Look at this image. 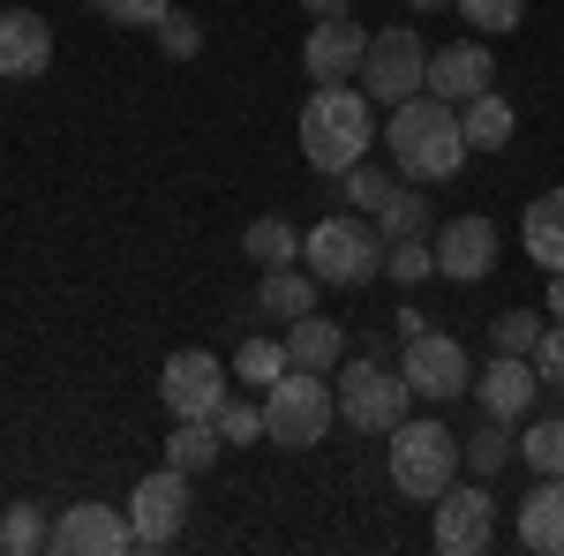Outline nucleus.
Returning a JSON list of instances; mask_svg holds the SVG:
<instances>
[{
  "instance_id": "obj_1",
  "label": "nucleus",
  "mask_w": 564,
  "mask_h": 556,
  "mask_svg": "<svg viewBox=\"0 0 564 556\" xmlns=\"http://www.w3.org/2000/svg\"><path fill=\"white\" fill-rule=\"evenodd\" d=\"M384 143H391V166L406 173V181H452L475 159V143L459 129V106H444L436 90H414L406 106H391Z\"/></svg>"
},
{
  "instance_id": "obj_2",
  "label": "nucleus",
  "mask_w": 564,
  "mask_h": 556,
  "mask_svg": "<svg viewBox=\"0 0 564 556\" xmlns=\"http://www.w3.org/2000/svg\"><path fill=\"white\" fill-rule=\"evenodd\" d=\"M377 143V98L361 84H316V98L302 106V159L316 173H347L369 159Z\"/></svg>"
},
{
  "instance_id": "obj_3",
  "label": "nucleus",
  "mask_w": 564,
  "mask_h": 556,
  "mask_svg": "<svg viewBox=\"0 0 564 556\" xmlns=\"http://www.w3.org/2000/svg\"><path fill=\"white\" fill-rule=\"evenodd\" d=\"M384 467H391V489L399 497H422V504H436L452 481H459V467H467V451H459V436L444 422H406L384 436Z\"/></svg>"
},
{
  "instance_id": "obj_4",
  "label": "nucleus",
  "mask_w": 564,
  "mask_h": 556,
  "mask_svg": "<svg viewBox=\"0 0 564 556\" xmlns=\"http://www.w3.org/2000/svg\"><path fill=\"white\" fill-rule=\"evenodd\" d=\"M302 263L316 271V286H369L377 271H384V233L369 226V218H354V211H339V218H316L302 233Z\"/></svg>"
},
{
  "instance_id": "obj_5",
  "label": "nucleus",
  "mask_w": 564,
  "mask_h": 556,
  "mask_svg": "<svg viewBox=\"0 0 564 556\" xmlns=\"http://www.w3.org/2000/svg\"><path fill=\"white\" fill-rule=\"evenodd\" d=\"M339 422V399L332 384L316 377V369H286L279 384L263 391V436L279 444V451H308V444H324Z\"/></svg>"
},
{
  "instance_id": "obj_6",
  "label": "nucleus",
  "mask_w": 564,
  "mask_h": 556,
  "mask_svg": "<svg viewBox=\"0 0 564 556\" xmlns=\"http://www.w3.org/2000/svg\"><path fill=\"white\" fill-rule=\"evenodd\" d=\"M332 399H339V422L361 428V436H391V428L406 422V406H414V384L384 369V361H369V353H354L339 361V377H332Z\"/></svg>"
},
{
  "instance_id": "obj_7",
  "label": "nucleus",
  "mask_w": 564,
  "mask_h": 556,
  "mask_svg": "<svg viewBox=\"0 0 564 556\" xmlns=\"http://www.w3.org/2000/svg\"><path fill=\"white\" fill-rule=\"evenodd\" d=\"M354 84L369 90L377 106H406L414 90H430V45H422V31H414V23L377 31L369 53H361V76H354Z\"/></svg>"
},
{
  "instance_id": "obj_8",
  "label": "nucleus",
  "mask_w": 564,
  "mask_h": 556,
  "mask_svg": "<svg viewBox=\"0 0 564 556\" xmlns=\"http://www.w3.org/2000/svg\"><path fill=\"white\" fill-rule=\"evenodd\" d=\"M399 377L414 384V399L452 406V399H467V391H475V361H467V346L452 339V331H422V339H406Z\"/></svg>"
},
{
  "instance_id": "obj_9",
  "label": "nucleus",
  "mask_w": 564,
  "mask_h": 556,
  "mask_svg": "<svg viewBox=\"0 0 564 556\" xmlns=\"http://www.w3.org/2000/svg\"><path fill=\"white\" fill-rule=\"evenodd\" d=\"M188 481L196 473L159 467L129 489V526H135V549H174L181 526H188Z\"/></svg>"
},
{
  "instance_id": "obj_10",
  "label": "nucleus",
  "mask_w": 564,
  "mask_h": 556,
  "mask_svg": "<svg viewBox=\"0 0 564 556\" xmlns=\"http://www.w3.org/2000/svg\"><path fill=\"white\" fill-rule=\"evenodd\" d=\"M226 361L204 353V346H181L166 353V369H159V399L174 406V422H212L218 406H226Z\"/></svg>"
},
{
  "instance_id": "obj_11",
  "label": "nucleus",
  "mask_w": 564,
  "mask_h": 556,
  "mask_svg": "<svg viewBox=\"0 0 564 556\" xmlns=\"http://www.w3.org/2000/svg\"><path fill=\"white\" fill-rule=\"evenodd\" d=\"M430 542H436L444 556H481L489 542H497V497L481 489V473H475V481H452V489L436 497Z\"/></svg>"
},
{
  "instance_id": "obj_12",
  "label": "nucleus",
  "mask_w": 564,
  "mask_h": 556,
  "mask_svg": "<svg viewBox=\"0 0 564 556\" xmlns=\"http://www.w3.org/2000/svg\"><path fill=\"white\" fill-rule=\"evenodd\" d=\"M53 549L61 556H129L135 549V526L129 512H113V504H68V512L53 519Z\"/></svg>"
},
{
  "instance_id": "obj_13",
  "label": "nucleus",
  "mask_w": 564,
  "mask_h": 556,
  "mask_svg": "<svg viewBox=\"0 0 564 556\" xmlns=\"http://www.w3.org/2000/svg\"><path fill=\"white\" fill-rule=\"evenodd\" d=\"M430 241H436V271H444V279H459V286H481V279L497 271V226H489L481 211L444 218Z\"/></svg>"
},
{
  "instance_id": "obj_14",
  "label": "nucleus",
  "mask_w": 564,
  "mask_h": 556,
  "mask_svg": "<svg viewBox=\"0 0 564 556\" xmlns=\"http://www.w3.org/2000/svg\"><path fill=\"white\" fill-rule=\"evenodd\" d=\"M53 68V23L39 8H0V84H39Z\"/></svg>"
},
{
  "instance_id": "obj_15",
  "label": "nucleus",
  "mask_w": 564,
  "mask_h": 556,
  "mask_svg": "<svg viewBox=\"0 0 564 556\" xmlns=\"http://www.w3.org/2000/svg\"><path fill=\"white\" fill-rule=\"evenodd\" d=\"M497 84V61H489V39H452L430 53V90L444 106H467L481 90Z\"/></svg>"
},
{
  "instance_id": "obj_16",
  "label": "nucleus",
  "mask_w": 564,
  "mask_h": 556,
  "mask_svg": "<svg viewBox=\"0 0 564 556\" xmlns=\"http://www.w3.org/2000/svg\"><path fill=\"white\" fill-rule=\"evenodd\" d=\"M475 399L489 422H527L534 414V399H542V377H534V361L527 353H497L489 369L475 377Z\"/></svg>"
},
{
  "instance_id": "obj_17",
  "label": "nucleus",
  "mask_w": 564,
  "mask_h": 556,
  "mask_svg": "<svg viewBox=\"0 0 564 556\" xmlns=\"http://www.w3.org/2000/svg\"><path fill=\"white\" fill-rule=\"evenodd\" d=\"M361 53H369V31L347 23V15H324L302 45V68L316 84H354V76H361Z\"/></svg>"
},
{
  "instance_id": "obj_18",
  "label": "nucleus",
  "mask_w": 564,
  "mask_h": 556,
  "mask_svg": "<svg viewBox=\"0 0 564 556\" xmlns=\"http://www.w3.org/2000/svg\"><path fill=\"white\" fill-rule=\"evenodd\" d=\"M286 361H294V369H316V377H332V369L347 361V331H339L332 316L308 308V316L286 324Z\"/></svg>"
},
{
  "instance_id": "obj_19",
  "label": "nucleus",
  "mask_w": 564,
  "mask_h": 556,
  "mask_svg": "<svg viewBox=\"0 0 564 556\" xmlns=\"http://www.w3.org/2000/svg\"><path fill=\"white\" fill-rule=\"evenodd\" d=\"M520 549L564 556V473H542V489L520 504Z\"/></svg>"
},
{
  "instance_id": "obj_20",
  "label": "nucleus",
  "mask_w": 564,
  "mask_h": 556,
  "mask_svg": "<svg viewBox=\"0 0 564 556\" xmlns=\"http://www.w3.org/2000/svg\"><path fill=\"white\" fill-rule=\"evenodd\" d=\"M308 308H316V271H308V263H279V271L257 279V316L294 324V316H308Z\"/></svg>"
},
{
  "instance_id": "obj_21",
  "label": "nucleus",
  "mask_w": 564,
  "mask_h": 556,
  "mask_svg": "<svg viewBox=\"0 0 564 556\" xmlns=\"http://www.w3.org/2000/svg\"><path fill=\"white\" fill-rule=\"evenodd\" d=\"M520 241H527V257L557 279V271H564V188H550V196H534V204H527Z\"/></svg>"
},
{
  "instance_id": "obj_22",
  "label": "nucleus",
  "mask_w": 564,
  "mask_h": 556,
  "mask_svg": "<svg viewBox=\"0 0 564 556\" xmlns=\"http://www.w3.org/2000/svg\"><path fill=\"white\" fill-rule=\"evenodd\" d=\"M369 218H377L384 249H391V241H430V233H436V211H430V196H422V188H391Z\"/></svg>"
},
{
  "instance_id": "obj_23",
  "label": "nucleus",
  "mask_w": 564,
  "mask_h": 556,
  "mask_svg": "<svg viewBox=\"0 0 564 556\" xmlns=\"http://www.w3.org/2000/svg\"><path fill=\"white\" fill-rule=\"evenodd\" d=\"M459 129H467V143H475V151H505V143L520 135V113H512V98L481 90V98H467V106H459Z\"/></svg>"
},
{
  "instance_id": "obj_24",
  "label": "nucleus",
  "mask_w": 564,
  "mask_h": 556,
  "mask_svg": "<svg viewBox=\"0 0 564 556\" xmlns=\"http://www.w3.org/2000/svg\"><path fill=\"white\" fill-rule=\"evenodd\" d=\"M218 451H226L218 422H181L174 436H166V467H181V473H212Z\"/></svg>"
},
{
  "instance_id": "obj_25",
  "label": "nucleus",
  "mask_w": 564,
  "mask_h": 556,
  "mask_svg": "<svg viewBox=\"0 0 564 556\" xmlns=\"http://www.w3.org/2000/svg\"><path fill=\"white\" fill-rule=\"evenodd\" d=\"M241 249H249V263H263V271L302 263V226H286V218H257V226L241 233Z\"/></svg>"
},
{
  "instance_id": "obj_26",
  "label": "nucleus",
  "mask_w": 564,
  "mask_h": 556,
  "mask_svg": "<svg viewBox=\"0 0 564 556\" xmlns=\"http://www.w3.org/2000/svg\"><path fill=\"white\" fill-rule=\"evenodd\" d=\"M286 369H294V361H286V339H263V331H257V339H241V353H234V377L257 384V391H271Z\"/></svg>"
},
{
  "instance_id": "obj_27",
  "label": "nucleus",
  "mask_w": 564,
  "mask_h": 556,
  "mask_svg": "<svg viewBox=\"0 0 564 556\" xmlns=\"http://www.w3.org/2000/svg\"><path fill=\"white\" fill-rule=\"evenodd\" d=\"M0 549H8V556L53 549V526H45L39 504H8V512H0Z\"/></svg>"
},
{
  "instance_id": "obj_28",
  "label": "nucleus",
  "mask_w": 564,
  "mask_h": 556,
  "mask_svg": "<svg viewBox=\"0 0 564 556\" xmlns=\"http://www.w3.org/2000/svg\"><path fill=\"white\" fill-rule=\"evenodd\" d=\"M459 451H467V467H475L481 481H489V473L505 467V459H512L520 444H512V422H481L475 436H459Z\"/></svg>"
},
{
  "instance_id": "obj_29",
  "label": "nucleus",
  "mask_w": 564,
  "mask_h": 556,
  "mask_svg": "<svg viewBox=\"0 0 564 556\" xmlns=\"http://www.w3.org/2000/svg\"><path fill=\"white\" fill-rule=\"evenodd\" d=\"M467 23H475V39H512L527 23V0H452Z\"/></svg>"
},
{
  "instance_id": "obj_30",
  "label": "nucleus",
  "mask_w": 564,
  "mask_h": 556,
  "mask_svg": "<svg viewBox=\"0 0 564 556\" xmlns=\"http://www.w3.org/2000/svg\"><path fill=\"white\" fill-rule=\"evenodd\" d=\"M384 279H399V286H430L436 279V241H391L384 249Z\"/></svg>"
},
{
  "instance_id": "obj_31",
  "label": "nucleus",
  "mask_w": 564,
  "mask_h": 556,
  "mask_svg": "<svg viewBox=\"0 0 564 556\" xmlns=\"http://www.w3.org/2000/svg\"><path fill=\"white\" fill-rule=\"evenodd\" d=\"M542 324H550V316H534V308H505V316H489V346H497V353H534Z\"/></svg>"
},
{
  "instance_id": "obj_32",
  "label": "nucleus",
  "mask_w": 564,
  "mask_h": 556,
  "mask_svg": "<svg viewBox=\"0 0 564 556\" xmlns=\"http://www.w3.org/2000/svg\"><path fill=\"white\" fill-rule=\"evenodd\" d=\"M520 459L534 473H564V422H534L520 436Z\"/></svg>"
},
{
  "instance_id": "obj_33",
  "label": "nucleus",
  "mask_w": 564,
  "mask_h": 556,
  "mask_svg": "<svg viewBox=\"0 0 564 556\" xmlns=\"http://www.w3.org/2000/svg\"><path fill=\"white\" fill-rule=\"evenodd\" d=\"M151 39L166 45V61H196V53H204V23H196V15H181V8H166Z\"/></svg>"
},
{
  "instance_id": "obj_34",
  "label": "nucleus",
  "mask_w": 564,
  "mask_h": 556,
  "mask_svg": "<svg viewBox=\"0 0 564 556\" xmlns=\"http://www.w3.org/2000/svg\"><path fill=\"white\" fill-rule=\"evenodd\" d=\"M212 422H218V436H226V444H257V436H263V406H257V399H234V391H226V406H218Z\"/></svg>"
},
{
  "instance_id": "obj_35",
  "label": "nucleus",
  "mask_w": 564,
  "mask_h": 556,
  "mask_svg": "<svg viewBox=\"0 0 564 556\" xmlns=\"http://www.w3.org/2000/svg\"><path fill=\"white\" fill-rule=\"evenodd\" d=\"M106 23H121V31H159V15L174 8V0H90Z\"/></svg>"
},
{
  "instance_id": "obj_36",
  "label": "nucleus",
  "mask_w": 564,
  "mask_h": 556,
  "mask_svg": "<svg viewBox=\"0 0 564 556\" xmlns=\"http://www.w3.org/2000/svg\"><path fill=\"white\" fill-rule=\"evenodd\" d=\"M339 181H347V204H361V211H377V204H384L391 188H399V181H391L384 166H369V159H361V166H347Z\"/></svg>"
},
{
  "instance_id": "obj_37",
  "label": "nucleus",
  "mask_w": 564,
  "mask_h": 556,
  "mask_svg": "<svg viewBox=\"0 0 564 556\" xmlns=\"http://www.w3.org/2000/svg\"><path fill=\"white\" fill-rule=\"evenodd\" d=\"M534 377H542V391H564V324H542V339H534Z\"/></svg>"
},
{
  "instance_id": "obj_38",
  "label": "nucleus",
  "mask_w": 564,
  "mask_h": 556,
  "mask_svg": "<svg viewBox=\"0 0 564 556\" xmlns=\"http://www.w3.org/2000/svg\"><path fill=\"white\" fill-rule=\"evenodd\" d=\"M391 331H399V339H422V331H430V316H422V308H414V301H406V308H399V316H391Z\"/></svg>"
},
{
  "instance_id": "obj_39",
  "label": "nucleus",
  "mask_w": 564,
  "mask_h": 556,
  "mask_svg": "<svg viewBox=\"0 0 564 556\" xmlns=\"http://www.w3.org/2000/svg\"><path fill=\"white\" fill-rule=\"evenodd\" d=\"M308 15H316V23H324V15H354V0H302Z\"/></svg>"
},
{
  "instance_id": "obj_40",
  "label": "nucleus",
  "mask_w": 564,
  "mask_h": 556,
  "mask_svg": "<svg viewBox=\"0 0 564 556\" xmlns=\"http://www.w3.org/2000/svg\"><path fill=\"white\" fill-rule=\"evenodd\" d=\"M550 324H564V271L550 279Z\"/></svg>"
},
{
  "instance_id": "obj_41",
  "label": "nucleus",
  "mask_w": 564,
  "mask_h": 556,
  "mask_svg": "<svg viewBox=\"0 0 564 556\" xmlns=\"http://www.w3.org/2000/svg\"><path fill=\"white\" fill-rule=\"evenodd\" d=\"M406 8H414V15H436V8H452V0H406Z\"/></svg>"
}]
</instances>
